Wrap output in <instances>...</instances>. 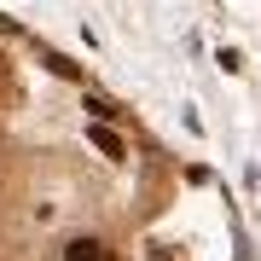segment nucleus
Masks as SVG:
<instances>
[{
  "mask_svg": "<svg viewBox=\"0 0 261 261\" xmlns=\"http://www.w3.org/2000/svg\"><path fill=\"white\" fill-rule=\"evenodd\" d=\"M87 140H93V145H99V151H105L111 163H122V157H128V145H122V134H116V128H105V122H93V128H87Z\"/></svg>",
  "mask_w": 261,
  "mask_h": 261,
  "instance_id": "1",
  "label": "nucleus"
},
{
  "mask_svg": "<svg viewBox=\"0 0 261 261\" xmlns=\"http://www.w3.org/2000/svg\"><path fill=\"white\" fill-rule=\"evenodd\" d=\"M64 261H111V250L99 238H75V244H64Z\"/></svg>",
  "mask_w": 261,
  "mask_h": 261,
  "instance_id": "2",
  "label": "nucleus"
},
{
  "mask_svg": "<svg viewBox=\"0 0 261 261\" xmlns=\"http://www.w3.org/2000/svg\"><path fill=\"white\" fill-rule=\"evenodd\" d=\"M41 58H47V70H58V75H75V64H70V58H58V53H41Z\"/></svg>",
  "mask_w": 261,
  "mask_h": 261,
  "instance_id": "3",
  "label": "nucleus"
},
{
  "mask_svg": "<svg viewBox=\"0 0 261 261\" xmlns=\"http://www.w3.org/2000/svg\"><path fill=\"white\" fill-rule=\"evenodd\" d=\"M0 35H18V23H12V18H0Z\"/></svg>",
  "mask_w": 261,
  "mask_h": 261,
  "instance_id": "4",
  "label": "nucleus"
},
{
  "mask_svg": "<svg viewBox=\"0 0 261 261\" xmlns=\"http://www.w3.org/2000/svg\"><path fill=\"white\" fill-rule=\"evenodd\" d=\"M0 75H6V70H0Z\"/></svg>",
  "mask_w": 261,
  "mask_h": 261,
  "instance_id": "5",
  "label": "nucleus"
}]
</instances>
